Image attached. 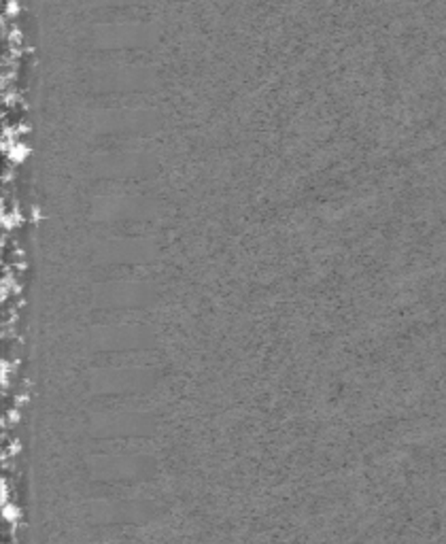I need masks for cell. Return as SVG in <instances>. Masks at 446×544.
<instances>
[{
	"label": "cell",
	"instance_id": "obj_1",
	"mask_svg": "<svg viewBox=\"0 0 446 544\" xmlns=\"http://www.w3.org/2000/svg\"><path fill=\"white\" fill-rule=\"evenodd\" d=\"M17 517H20V511H17L15 506L5 504V519H7V521H15Z\"/></svg>",
	"mask_w": 446,
	"mask_h": 544
}]
</instances>
